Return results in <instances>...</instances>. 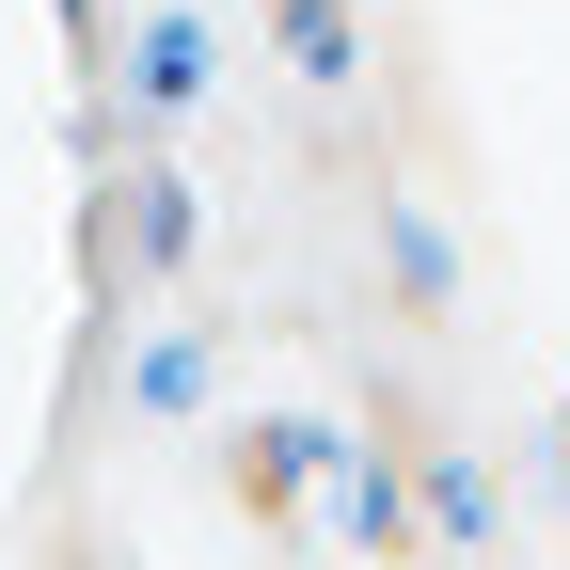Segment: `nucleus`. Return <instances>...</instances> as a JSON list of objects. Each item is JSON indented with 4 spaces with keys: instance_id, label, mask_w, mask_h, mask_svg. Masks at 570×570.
Wrapping results in <instances>:
<instances>
[{
    "instance_id": "f257e3e1",
    "label": "nucleus",
    "mask_w": 570,
    "mask_h": 570,
    "mask_svg": "<svg viewBox=\"0 0 570 570\" xmlns=\"http://www.w3.org/2000/svg\"><path fill=\"white\" fill-rule=\"evenodd\" d=\"M111 238H127L142 269H175V254H190V206H175V175H127V206H111Z\"/></svg>"
},
{
    "instance_id": "f03ea898",
    "label": "nucleus",
    "mask_w": 570,
    "mask_h": 570,
    "mask_svg": "<svg viewBox=\"0 0 570 570\" xmlns=\"http://www.w3.org/2000/svg\"><path fill=\"white\" fill-rule=\"evenodd\" d=\"M302 475H317V428H254V444H238V491H254V508H285Z\"/></svg>"
},
{
    "instance_id": "7ed1b4c3",
    "label": "nucleus",
    "mask_w": 570,
    "mask_h": 570,
    "mask_svg": "<svg viewBox=\"0 0 570 570\" xmlns=\"http://www.w3.org/2000/svg\"><path fill=\"white\" fill-rule=\"evenodd\" d=\"M285 48H302V80H348V0H269Z\"/></svg>"
},
{
    "instance_id": "20e7f679",
    "label": "nucleus",
    "mask_w": 570,
    "mask_h": 570,
    "mask_svg": "<svg viewBox=\"0 0 570 570\" xmlns=\"http://www.w3.org/2000/svg\"><path fill=\"white\" fill-rule=\"evenodd\" d=\"M190 63H206V48H190V17H159V32H142V96L175 111V96H190Z\"/></svg>"
}]
</instances>
